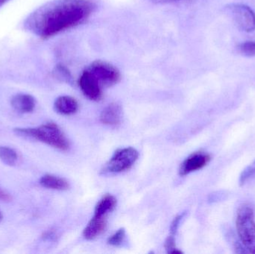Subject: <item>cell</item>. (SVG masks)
I'll return each instance as SVG.
<instances>
[{"label":"cell","instance_id":"cell-1","mask_svg":"<svg viewBox=\"0 0 255 254\" xmlns=\"http://www.w3.org/2000/svg\"><path fill=\"white\" fill-rule=\"evenodd\" d=\"M97 8L96 0H53L30 13L24 28L40 38H50L83 23Z\"/></svg>","mask_w":255,"mask_h":254},{"label":"cell","instance_id":"cell-2","mask_svg":"<svg viewBox=\"0 0 255 254\" xmlns=\"http://www.w3.org/2000/svg\"><path fill=\"white\" fill-rule=\"evenodd\" d=\"M14 133L20 137L41 142L58 150L67 151L70 147L64 133L54 122H47L37 128H15Z\"/></svg>","mask_w":255,"mask_h":254},{"label":"cell","instance_id":"cell-3","mask_svg":"<svg viewBox=\"0 0 255 254\" xmlns=\"http://www.w3.org/2000/svg\"><path fill=\"white\" fill-rule=\"evenodd\" d=\"M237 231L241 243L250 253L255 254V220L253 207L244 204L240 207L236 220Z\"/></svg>","mask_w":255,"mask_h":254},{"label":"cell","instance_id":"cell-4","mask_svg":"<svg viewBox=\"0 0 255 254\" xmlns=\"http://www.w3.org/2000/svg\"><path fill=\"white\" fill-rule=\"evenodd\" d=\"M85 69L95 77L103 87H111L121 82L119 70L106 61H94Z\"/></svg>","mask_w":255,"mask_h":254},{"label":"cell","instance_id":"cell-5","mask_svg":"<svg viewBox=\"0 0 255 254\" xmlns=\"http://www.w3.org/2000/svg\"><path fill=\"white\" fill-rule=\"evenodd\" d=\"M139 153L133 148L119 149L114 154L112 159L106 164L103 172L115 174L127 171L137 161Z\"/></svg>","mask_w":255,"mask_h":254},{"label":"cell","instance_id":"cell-6","mask_svg":"<svg viewBox=\"0 0 255 254\" xmlns=\"http://www.w3.org/2000/svg\"><path fill=\"white\" fill-rule=\"evenodd\" d=\"M227 8L235 23L241 30L247 32L255 30V13L251 7L245 4H235Z\"/></svg>","mask_w":255,"mask_h":254},{"label":"cell","instance_id":"cell-7","mask_svg":"<svg viewBox=\"0 0 255 254\" xmlns=\"http://www.w3.org/2000/svg\"><path fill=\"white\" fill-rule=\"evenodd\" d=\"M84 95L92 101H100L103 96V87L94 76L85 69L78 81Z\"/></svg>","mask_w":255,"mask_h":254},{"label":"cell","instance_id":"cell-8","mask_svg":"<svg viewBox=\"0 0 255 254\" xmlns=\"http://www.w3.org/2000/svg\"><path fill=\"white\" fill-rule=\"evenodd\" d=\"M211 160V155L205 152H196L192 154L181 164L179 169L180 175H187L193 171L202 169L209 164Z\"/></svg>","mask_w":255,"mask_h":254},{"label":"cell","instance_id":"cell-9","mask_svg":"<svg viewBox=\"0 0 255 254\" xmlns=\"http://www.w3.org/2000/svg\"><path fill=\"white\" fill-rule=\"evenodd\" d=\"M123 117V108L118 103L109 104L100 115V121L104 125L118 127L121 125Z\"/></svg>","mask_w":255,"mask_h":254},{"label":"cell","instance_id":"cell-10","mask_svg":"<svg viewBox=\"0 0 255 254\" xmlns=\"http://www.w3.org/2000/svg\"><path fill=\"white\" fill-rule=\"evenodd\" d=\"M107 227V219L106 216H98L94 215L90 221L85 229L83 236L87 240H93L101 235Z\"/></svg>","mask_w":255,"mask_h":254},{"label":"cell","instance_id":"cell-11","mask_svg":"<svg viewBox=\"0 0 255 254\" xmlns=\"http://www.w3.org/2000/svg\"><path fill=\"white\" fill-rule=\"evenodd\" d=\"M10 104L16 111L29 113L35 108L36 101L34 97L29 94L19 93L12 97Z\"/></svg>","mask_w":255,"mask_h":254},{"label":"cell","instance_id":"cell-12","mask_svg":"<svg viewBox=\"0 0 255 254\" xmlns=\"http://www.w3.org/2000/svg\"><path fill=\"white\" fill-rule=\"evenodd\" d=\"M57 113L64 116L74 114L79 110V103L76 98L69 95L59 96L54 104Z\"/></svg>","mask_w":255,"mask_h":254},{"label":"cell","instance_id":"cell-13","mask_svg":"<svg viewBox=\"0 0 255 254\" xmlns=\"http://www.w3.org/2000/svg\"><path fill=\"white\" fill-rule=\"evenodd\" d=\"M39 183L43 187L54 190H67L70 186L68 182L65 179L52 174H45L40 177Z\"/></svg>","mask_w":255,"mask_h":254},{"label":"cell","instance_id":"cell-14","mask_svg":"<svg viewBox=\"0 0 255 254\" xmlns=\"http://www.w3.org/2000/svg\"><path fill=\"white\" fill-rule=\"evenodd\" d=\"M117 206V199L112 195H107L103 197L95 208L94 215L98 216H106L115 210Z\"/></svg>","mask_w":255,"mask_h":254},{"label":"cell","instance_id":"cell-15","mask_svg":"<svg viewBox=\"0 0 255 254\" xmlns=\"http://www.w3.org/2000/svg\"><path fill=\"white\" fill-rule=\"evenodd\" d=\"M0 160L5 165L13 167L17 162V153L11 148L7 146H0Z\"/></svg>","mask_w":255,"mask_h":254},{"label":"cell","instance_id":"cell-16","mask_svg":"<svg viewBox=\"0 0 255 254\" xmlns=\"http://www.w3.org/2000/svg\"><path fill=\"white\" fill-rule=\"evenodd\" d=\"M54 74L57 79H60L66 83L71 84L73 82V77L68 69L62 64H58L54 70Z\"/></svg>","mask_w":255,"mask_h":254},{"label":"cell","instance_id":"cell-17","mask_svg":"<svg viewBox=\"0 0 255 254\" xmlns=\"http://www.w3.org/2000/svg\"><path fill=\"white\" fill-rule=\"evenodd\" d=\"M126 238V231L124 228H121L116 233L113 234L108 240V243L110 246L118 247L124 243Z\"/></svg>","mask_w":255,"mask_h":254},{"label":"cell","instance_id":"cell-18","mask_svg":"<svg viewBox=\"0 0 255 254\" xmlns=\"http://www.w3.org/2000/svg\"><path fill=\"white\" fill-rule=\"evenodd\" d=\"M238 49L246 56H255V41L244 42L239 45Z\"/></svg>","mask_w":255,"mask_h":254},{"label":"cell","instance_id":"cell-19","mask_svg":"<svg viewBox=\"0 0 255 254\" xmlns=\"http://www.w3.org/2000/svg\"><path fill=\"white\" fill-rule=\"evenodd\" d=\"M255 177V161L253 164L247 167L241 174V178H240V183L241 185L246 183L250 179Z\"/></svg>","mask_w":255,"mask_h":254},{"label":"cell","instance_id":"cell-20","mask_svg":"<svg viewBox=\"0 0 255 254\" xmlns=\"http://www.w3.org/2000/svg\"><path fill=\"white\" fill-rule=\"evenodd\" d=\"M165 248H166L168 253H182L181 251H178V249H176V246H175V238H174L173 235L170 236V237H169L167 239H166V242H165Z\"/></svg>","mask_w":255,"mask_h":254},{"label":"cell","instance_id":"cell-21","mask_svg":"<svg viewBox=\"0 0 255 254\" xmlns=\"http://www.w3.org/2000/svg\"><path fill=\"white\" fill-rule=\"evenodd\" d=\"M182 217L183 215L177 216V217H175V219H174L173 222H172V225H171L170 227L171 234H172V235L174 236V234L176 233L178 226H179L180 222H181Z\"/></svg>","mask_w":255,"mask_h":254},{"label":"cell","instance_id":"cell-22","mask_svg":"<svg viewBox=\"0 0 255 254\" xmlns=\"http://www.w3.org/2000/svg\"><path fill=\"white\" fill-rule=\"evenodd\" d=\"M0 200L3 201H10L11 200V197L8 193L0 189Z\"/></svg>","mask_w":255,"mask_h":254},{"label":"cell","instance_id":"cell-23","mask_svg":"<svg viewBox=\"0 0 255 254\" xmlns=\"http://www.w3.org/2000/svg\"><path fill=\"white\" fill-rule=\"evenodd\" d=\"M149 1L154 4H163L175 2V1H181V0H149Z\"/></svg>","mask_w":255,"mask_h":254},{"label":"cell","instance_id":"cell-24","mask_svg":"<svg viewBox=\"0 0 255 254\" xmlns=\"http://www.w3.org/2000/svg\"><path fill=\"white\" fill-rule=\"evenodd\" d=\"M10 1V0H0V7H1V6L4 5L5 3H7V1Z\"/></svg>","mask_w":255,"mask_h":254},{"label":"cell","instance_id":"cell-25","mask_svg":"<svg viewBox=\"0 0 255 254\" xmlns=\"http://www.w3.org/2000/svg\"><path fill=\"white\" fill-rule=\"evenodd\" d=\"M3 216L2 214H1V212H0V222H1V219H2Z\"/></svg>","mask_w":255,"mask_h":254}]
</instances>
